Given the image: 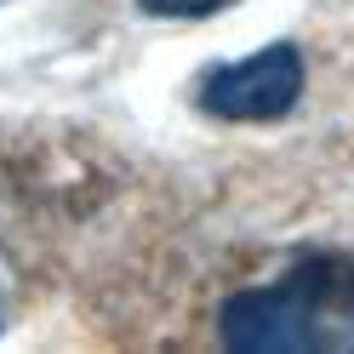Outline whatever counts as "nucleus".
I'll return each mask as SVG.
<instances>
[{
    "label": "nucleus",
    "instance_id": "nucleus-1",
    "mask_svg": "<svg viewBox=\"0 0 354 354\" xmlns=\"http://www.w3.org/2000/svg\"><path fill=\"white\" fill-rule=\"evenodd\" d=\"M240 354H354V252H308L269 286H246L217 315Z\"/></svg>",
    "mask_w": 354,
    "mask_h": 354
},
{
    "label": "nucleus",
    "instance_id": "nucleus-2",
    "mask_svg": "<svg viewBox=\"0 0 354 354\" xmlns=\"http://www.w3.org/2000/svg\"><path fill=\"white\" fill-rule=\"evenodd\" d=\"M194 97L217 120H280L303 97V52L274 40V46H263L240 63H217V69L201 75Z\"/></svg>",
    "mask_w": 354,
    "mask_h": 354
},
{
    "label": "nucleus",
    "instance_id": "nucleus-3",
    "mask_svg": "<svg viewBox=\"0 0 354 354\" xmlns=\"http://www.w3.org/2000/svg\"><path fill=\"white\" fill-rule=\"evenodd\" d=\"M229 0H143V12H154V17H212Z\"/></svg>",
    "mask_w": 354,
    "mask_h": 354
},
{
    "label": "nucleus",
    "instance_id": "nucleus-4",
    "mask_svg": "<svg viewBox=\"0 0 354 354\" xmlns=\"http://www.w3.org/2000/svg\"><path fill=\"white\" fill-rule=\"evenodd\" d=\"M0 331H6V292H0Z\"/></svg>",
    "mask_w": 354,
    "mask_h": 354
}]
</instances>
